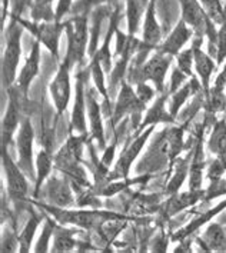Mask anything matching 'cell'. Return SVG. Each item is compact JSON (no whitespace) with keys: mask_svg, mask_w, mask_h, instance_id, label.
<instances>
[{"mask_svg":"<svg viewBox=\"0 0 226 253\" xmlns=\"http://www.w3.org/2000/svg\"><path fill=\"white\" fill-rule=\"evenodd\" d=\"M225 17L221 23V27L218 29V53H216V63L221 66L226 60V3L224 6Z\"/></svg>","mask_w":226,"mask_h":253,"instance_id":"cell-38","label":"cell"},{"mask_svg":"<svg viewBox=\"0 0 226 253\" xmlns=\"http://www.w3.org/2000/svg\"><path fill=\"white\" fill-rule=\"evenodd\" d=\"M42 220H43L42 214L36 213L35 211L30 209V219L27 220V223L22 229L20 235L17 236V240H19V251L20 252H27L30 249L33 238H35V233L39 229Z\"/></svg>","mask_w":226,"mask_h":253,"instance_id":"cell-32","label":"cell"},{"mask_svg":"<svg viewBox=\"0 0 226 253\" xmlns=\"http://www.w3.org/2000/svg\"><path fill=\"white\" fill-rule=\"evenodd\" d=\"M145 109H146V105L140 102V99L136 94V90H133L131 83L125 79L122 82V84H120L118 100L115 103V110L112 113V125H113V127L128 115L140 116V113Z\"/></svg>","mask_w":226,"mask_h":253,"instance_id":"cell-13","label":"cell"},{"mask_svg":"<svg viewBox=\"0 0 226 253\" xmlns=\"http://www.w3.org/2000/svg\"><path fill=\"white\" fill-rule=\"evenodd\" d=\"M193 36H195L193 29L187 26L186 23L181 19L179 23L173 27V30L169 33V36L160 43L156 50L175 57L179 52L183 50L185 44L190 39H193Z\"/></svg>","mask_w":226,"mask_h":253,"instance_id":"cell-17","label":"cell"},{"mask_svg":"<svg viewBox=\"0 0 226 253\" xmlns=\"http://www.w3.org/2000/svg\"><path fill=\"white\" fill-rule=\"evenodd\" d=\"M96 90L88 89L86 90V106H88V116H89V126H90V136L97 142L100 149H106V139H105V127L102 119V107L96 100Z\"/></svg>","mask_w":226,"mask_h":253,"instance_id":"cell-18","label":"cell"},{"mask_svg":"<svg viewBox=\"0 0 226 253\" xmlns=\"http://www.w3.org/2000/svg\"><path fill=\"white\" fill-rule=\"evenodd\" d=\"M181 1V12H182V20L187 26L192 27L195 35L203 38L208 25V14L203 10L199 0H179Z\"/></svg>","mask_w":226,"mask_h":253,"instance_id":"cell-19","label":"cell"},{"mask_svg":"<svg viewBox=\"0 0 226 253\" xmlns=\"http://www.w3.org/2000/svg\"><path fill=\"white\" fill-rule=\"evenodd\" d=\"M1 166H3V174L6 179L7 185V195L13 200L14 203H22L26 199L27 192H29V183H27L25 172L16 163L9 152L7 147H1Z\"/></svg>","mask_w":226,"mask_h":253,"instance_id":"cell-8","label":"cell"},{"mask_svg":"<svg viewBox=\"0 0 226 253\" xmlns=\"http://www.w3.org/2000/svg\"><path fill=\"white\" fill-rule=\"evenodd\" d=\"M190 158V156H189ZM189 158L186 159H176L175 163H176V170L175 173L172 174V177L169 179L168 185H166V193L169 195H173L176 193L181 186L183 185L185 179H186L187 173H189V166H190V160Z\"/></svg>","mask_w":226,"mask_h":253,"instance_id":"cell-34","label":"cell"},{"mask_svg":"<svg viewBox=\"0 0 226 253\" xmlns=\"http://www.w3.org/2000/svg\"><path fill=\"white\" fill-rule=\"evenodd\" d=\"M19 23L23 26L25 30L30 32L40 44H43L56 60H59V46H60V38L62 33L66 30L65 22H29L26 19L19 17Z\"/></svg>","mask_w":226,"mask_h":253,"instance_id":"cell-7","label":"cell"},{"mask_svg":"<svg viewBox=\"0 0 226 253\" xmlns=\"http://www.w3.org/2000/svg\"><path fill=\"white\" fill-rule=\"evenodd\" d=\"M226 209V199L224 202H221L218 206H215L213 209H209L208 212L205 213H200L199 216H196L192 222H189L186 226H183L182 229H179L176 233L172 235L173 242H183L185 239H187L190 235H193L196 230H199L200 227L203 225H206L212 217H215L216 214H219L222 211Z\"/></svg>","mask_w":226,"mask_h":253,"instance_id":"cell-26","label":"cell"},{"mask_svg":"<svg viewBox=\"0 0 226 253\" xmlns=\"http://www.w3.org/2000/svg\"><path fill=\"white\" fill-rule=\"evenodd\" d=\"M70 70L72 67L66 62H60L59 69L49 86V92L53 100L57 116H62L66 112L70 97H72V83H70Z\"/></svg>","mask_w":226,"mask_h":253,"instance_id":"cell-11","label":"cell"},{"mask_svg":"<svg viewBox=\"0 0 226 253\" xmlns=\"http://www.w3.org/2000/svg\"><path fill=\"white\" fill-rule=\"evenodd\" d=\"M146 12V7L137 3L136 0H126V22H128V35L136 36L142 17Z\"/></svg>","mask_w":226,"mask_h":253,"instance_id":"cell-33","label":"cell"},{"mask_svg":"<svg viewBox=\"0 0 226 253\" xmlns=\"http://www.w3.org/2000/svg\"><path fill=\"white\" fill-rule=\"evenodd\" d=\"M42 190H45L47 202L50 205L59 206V208H69L75 203L69 183L65 179H60L57 176L50 177L46 186L42 187Z\"/></svg>","mask_w":226,"mask_h":253,"instance_id":"cell-23","label":"cell"},{"mask_svg":"<svg viewBox=\"0 0 226 253\" xmlns=\"http://www.w3.org/2000/svg\"><path fill=\"white\" fill-rule=\"evenodd\" d=\"M90 75H92L97 93L102 94L105 102L107 103L109 102V89L106 87V72L100 65V62L94 57H92V60H90Z\"/></svg>","mask_w":226,"mask_h":253,"instance_id":"cell-35","label":"cell"},{"mask_svg":"<svg viewBox=\"0 0 226 253\" xmlns=\"http://www.w3.org/2000/svg\"><path fill=\"white\" fill-rule=\"evenodd\" d=\"M176 57V62H178V67L185 72L189 78H192V66H193V47L190 46L189 49H185L182 52L175 56Z\"/></svg>","mask_w":226,"mask_h":253,"instance_id":"cell-40","label":"cell"},{"mask_svg":"<svg viewBox=\"0 0 226 253\" xmlns=\"http://www.w3.org/2000/svg\"><path fill=\"white\" fill-rule=\"evenodd\" d=\"M85 137H86V134L70 133L66 143L53 158L56 169L69 176L73 182H76L80 186H89L86 173H85L83 168L80 166L82 147H83Z\"/></svg>","mask_w":226,"mask_h":253,"instance_id":"cell-3","label":"cell"},{"mask_svg":"<svg viewBox=\"0 0 226 253\" xmlns=\"http://www.w3.org/2000/svg\"><path fill=\"white\" fill-rule=\"evenodd\" d=\"M67 50L63 62L73 69L75 65L83 63L89 47V29L88 14H75L70 20H66Z\"/></svg>","mask_w":226,"mask_h":253,"instance_id":"cell-6","label":"cell"},{"mask_svg":"<svg viewBox=\"0 0 226 253\" xmlns=\"http://www.w3.org/2000/svg\"><path fill=\"white\" fill-rule=\"evenodd\" d=\"M79 230L76 229H66L54 225L53 233V249L54 252H69L78 248V242L75 240V235H78Z\"/></svg>","mask_w":226,"mask_h":253,"instance_id":"cell-30","label":"cell"},{"mask_svg":"<svg viewBox=\"0 0 226 253\" xmlns=\"http://www.w3.org/2000/svg\"><path fill=\"white\" fill-rule=\"evenodd\" d=\"M33 140H35V129L29 118H23L19 133L16 137V147L19 156V166L26 174L36 176V162L33 160Z\"/></svg>","mask_w":226,"mask_h":253,"instance_id":"cell-9","label":"cell"},{"mask_svg":"<svg viewBox=\"0 0 226 253\" xmlns=\"http://www.w3.org/2000/svg\"><path fill=\"white\" fill-rule=\"evenodd\" d=\"M205 198V190H190L185 193H173L169 195V199L165 202V205H162V214L165 216V219H171L172 216L178 214L179 212L185 211L189 206L196 205L199 200H203Z\"/></svg>","mask_w":226,"mask_h":253,"instance_id":"cell-20","label":"cell"},{"mask_svg":"<svg viewBox=\"0 0 226 253\" xmlns=\"http://www.w3.org/2000/svg\"><path fill=\"white\" fill-rule=\"evenodd\" d=\"M40 209H43L47 214H50L56 222L60 225H75V226L94 230L103 226L106 222L115 219H131L122 213L115 212H99V211H70L67 208H59L47 203H38Z\"/></svg>","mask_w":226,"mask_h":253,"instance_id":"cell-2","label":"cell"},{"mask_svg":"<svg viewBox=\"0 0 226 253\" xmlns=\"http://www.w3.org/2000/svg\"><path fill=\"white\" fill-rule=\"evenodd\" d=\"M199 245L205 251H226V226L212 223L202 233Z\"/></svg>","mask_w":226,"mask_h":253,"instance_id":"cell-28","label":"cell"},{"mask_svg":"<svg viewBox=\"0 0 226 253\" xmlns=\"http://www.w3.org/2000/svg\"><path fill=\"white\" fill-rule=\"evenodd\" d=\"M203 127H200L198 133V142L195 145V152L190 156L189 166V190H200L202 189V173L205 168V155H203Z\"/></svg>","mask_w":226,"mask_h":253,"instance_id":"cell-25","label":"cell"},{"mask_svg":"<svg viewBox=\"0 0 226 253\" xmlns=\"http://www.w3.org/2000/svg\"><path fill=\"white\" fill-rule=\"evenodd\" d=\"M118 0H80L76 4H73L72 12H75L76 14H88V12H90L92 9H96L99 6H106L110 3H115Z\"/></svg>","mask_w":226,"mask_h":253,"instance_id":"cell-39","label":"cell"},{"mask_svg":"<svg viewBox=\"0 0 226 253\" xmlns=\"http://www.w3.org/2000/svg\"><path fill=\"white\" fill-rule=\"evenodd\" d=\"M222 195H226V180H224L222 177L221 179H216V180H211V185L209 187L205 190V200H212L215 198H219Z\"/></svg>","mask_w":226,"mask_h":253,"instance_id":"cell-42","label":"cell"},{"mask_svg":"<svg viewBox=\"0 0 226 253\" xmlns=\"http://www.w3.org/2000/svg\"><path fill=\"white\" fill-rule=\"evenodd\" d=\"M226 65L225 69L216 76V80L213 82V86L209 89V93L205 97L206 103L205 109L209 116H213L219 112L226 110Z\"/></svg>","mask_w":226,"mask_h":253,"instance_id":"cell-24","label":"cell"},{"mask_svg":"<svg viewBox=\"0 0 226 253\" xmlns=\"http://www.w3.org/2000/svg\"><path fill=\"white\" fill-rule=\"evenodd\" d=\"M208 149L216 158L226 155V118L215 123L211 137L208 140Z\"/></svg>","mask_w":226,"mask_h":253,"instance_id":"cell-31","label":"cell"},{"mask_svg":"<svg viewBox=\"0 0 226 253\" xmlns=\"http://www.w3.org/2000/svg\"><path fill=\"white\" fill-rule=\"evenodd\" d=\"M142 43L143 46L155 52L158 49L162 40V29L156 19V0H150L145 12V22H143V32H142Z\"/></svg>","mask_w":226,"mask_h":253,"instance_id":"cell-21","label":"cell"},{"mask_svg":"<svg viewBox=\"0 0 226 253\" xmlns=\"http://www.w3.org/2000/svg\"><path fill=\"white\" fill-rule=\"evenodd\" d=\"M185 125L186 123L181 126L169 125L168 127L159 132L147 149L145 156L142 158L140 163L136 166V170L139 173H153L162 169L168 162H171V168H172L181 150L183 149Z\"/></svg>","mask_w":226,"mask_h":253,"instance_id":"cell-1","label":"cell"},{"mask_svg":"<svg viewBox=\"0 0 226 253\" xmlns=\"http://www.w3.org/2000/svg\"><path fill=\"white\" fill-rule=\"evenodd\" d=\"M202 40L203 38L196 36L193 43H192V47H193V65L196 69V73L199 76L200 83H202V87H203V93L205 97L209 93V83H211V78H212L213 72L216 70L218 63L213 60V57L209 53H205L202 49H200V44H202Z\"/></svg>","mask_w":226,"mask_h":253,"instance_id":"cell-16","label":"cell"},{"mask_svg":"<svg viewBox=\"0 0 226 253\" xmlns=\"http://www.w3.org/2000/svg\"><path fill=\"white\" fill-rule=\"evenodd\" d=\"M85 75L83 72L78 73L76 78V89L73 99V110L70 116V133L86 134L88 123H86V89H85Z\"/></svg>","mask_w":226,"mask_h":253,"instance_id":"cell-14","label":"cell"},{"mask_svg":"<svg viewBox=\"0 0 226 253\" xmlns=\"http://www.w3.org/2000/svg\"><path fill=\"white\" fill-rule=\"evenodd\" d=\"M25 29L17 19L10 20L6 30V47L1 57V86L4 90L10 89L17 80V67L22 56V32Z\"/></svg>","mask_w":226,"mask_h":253,"instance_id":"cell-4","label":"cell"},{"mask_svg":"<svg viewBox=\"0 0 226 253\" xmlns=\"http://www.w3.org/2000/svg\"><path fill=\"white\" fill-rule=\"evenodd\" d=\"M19 87L13 84L10 89H7L9 94V103L4 112V116L1 119V147H9L17 129L22 123V112L19 105Z\"/></svg>","mask_w":226,"mask_h":253,"instance_id":"cell-12","label":"cell"},{"mask_svg":"<svg viewBox=\"0 0 226 253\" xmlns=\"http://www.w3.org/2000/svg\"><path fill=\"white\" fill-rule=\"evenodd\" d=\"M203 10L206 12L208 17L212 20L215 25H219L224 22L225 12H224V4L221 0H199Z\"/></svg>","mask_w":226,"mask_h":253,"instance_id":"cell-36","label":"cell"},{"mask_svg":"<svg viewBox=\"0 0 226 253\" xmlns=\"http://www.w3.org/2000/svg\"><path fill=\"white\" fill-rule=\"evenodd\" d=\"M203 92V87H202V83L200 80H198L195 76H192V80L185 83L178 92L171 94V100H169V112L175 119L178 120V115L181 112L182 106L186 103V100L189 99V96L192 94L199 93Z\"/></svg>","mask_w":226,"mask_h":253,"instance_id":"cell-27","label":"cell"},{"mask_svg":"<svg viewBox=\"0 0 226 253\" xmlns=\"http://www.w3.org/2000/svg\"><path fill=\"white\" fill-rule=\"evenodd\" d=\"M40 70V42L35 40L33 42V46H32V50L27 56L26 62L22 67L20 73H19V78L16 80V86L19 87L20 93H23L25 96L29 92V87L32 84V82L35 80V78L39 75Z\"/></svg>","mask_w":226,"mask_h":253,"instance_id":"cell-22","label":"cell"},{"mask_svg":"<svg viewBox=\"0 0 226 253\" xmlns=\"http://www.w3.org/2000/svg\"><path fill=\"white\" fill-rule=\"evenodd\" d=\"M137 3H140L142 6H145V7H147V4L150 3V0H136Z\"/></svg>","mask_w":226,"mask_h":253,"instance_id":"cell-46","label":"cell"},{"mask_svg":"<svg viewBox=\"0 0 226 253\" xmlns=\"http://www.w3.org/2000/svg\"><path fill=\"white\" fill-rule=\"evenodd\" d=\"M153 129H155V126H150V127H147L146 130H143L140 134H137L136 139L132 140V143L122 152V155H120L119 159L116 162L112 173L107 176V182L109 180H118V179H128L129 177L131 168H132L133 163L136 162L137 156L140 155V152H142L145 143L147 142L149 136L153 132Z\"/></svg>","mask_w":226,"mask_h":253,"instance_id":"cell-10","label":"cell"},{"mask_svg":"<svg viewBox=\"0 0 226 253\" xmlns=\"http://www.w3.org/2000/svg\"><path fill=\"white\" fill-rule=\"evenodd\" d=\"M172 60L173 56L155 50L143 65L136 67L129 66L126 80L133 84L152 82L155 89L162 93L165 92V79H166V73L171 67Z\"/></svg>","mask_w":226,"mask_h":253,"instance_id":"cell-5","label":"cell"},{"mask_svg":"<svg viewBox=\"0 0 226 253\" xmlns=\"http://www.w3.org/2000/svg\"><path fill=\"white\" fill-rule=\"evenodd\" d=\"M187 78H189V76H187L185 72H182L179 67H173L172 75H171V82H169V89H168L169 94L178 92V90L185 84V82H186Z\"/></svg>","mask_w":226,"mask_h":253,"instance_id":"cell-43","label":"cell"},{"mask_svg":"<svg viewBox=\"0 0 226 253\" xmlns=\"http://www.w3.org/2000/svg\"><path fill=\"white\" fill-rule=\"evenodd\" d=\"M54 166V159L52 150L42 149L36 158V182H35V192L33 195L38 198L42 192V187L45 185V180L50 176V172Z\"/></svg>","mask_w":226,"mask_h":253,"instance_id":"cell-29","label":"cell"},{"mask_svg":"<svg viewBox=\"0 0 226 253\" xmlns=\"http://www.w3.org/2000/svg\"><path fill=\"white\" fill-rule=\"evenodd\" d=\"M171 94L168 90L162 92L160 96L153 102V105L147 109L145 118L142 119V122L139 123V127L136 129L135 134H140L143 130H146L147 127L150 126H156V125H176V119L173 118L169 112V109H166V99Z\"/></svg>","mask_w":226,"mask_h":253,"instance_id":"cell-15","label":"cell"},{"mask_svg":"<svg viewBox=\"0 0 226 253\" xmlns=\"http://www.w3.org/2000/svg\"><path fill=\"white\" fill-rule=\"evenodd\" d=\"M53 233V220H52V217H47V219H46V223H45V226H43V230H42V235H40L38 243L35 245L33 251H35V252H47V251H49V243H50V239H52Z\"/></svg>","mask_w":226,"mask_h":253,"instance_id":"cell-37","label":"cell"},{"mask_svg":"<svg viewBox=\"0 0 226 253\" xmlns=\"http://www.w3.org/2000/svg\"><path fill=\"white\" fill-rule=\"evenodd\" d=\"M226 172V155L219 156L213 160L212 163L208 166V177L209 180H216L221 179L222 174Z\"/></svg>","mask_w":226,"mask_h":253,"instance_id":"cell-41","label":"cell"},{"mask_svg":"<svg viewBox=\"0 0 226 253\" xmlns=\"http://www.w3.org/2000/svg\"><path fill=\"white\" fill-rule=\"evenodd\" d=\"M33 1H42V0H32V3H33Z\"/></svg>","mask_w":226,"mask_h":253,"instance_id":"cell-47","label":"cell"},{"mask_svg":"<svg viewBox=\"0 0 226 253\" xmlns=\"http://www.w3.org/2000/svg\"><path fill=\"white\" fill-rule=\"evenodd\" d=\"M136 86V94H137V97L140 99V102L142 103H145L147 105L153 97H155V94H156V89H153L152 86H149L147 83H137V84H135Z\"/></svg>","mask_w":226,"mask_h":253,"instance_id":"cell-44","label":"cell"},{"mask_svg":"<svg viewBox=\"0 0 226 253\" xmlns=\"http://www.w3.org/2000/svg\"><path fill=\"white\" fill-rule=\"evenodd\" d=\"M72 7H73V0H59L57 6H56V10H54V20L62 22V19L69 12H72Z\"/></svg>","mask_w":226,"mask_h":253,"instance_id":"cell-45","label":"cell"}]
</instances>
